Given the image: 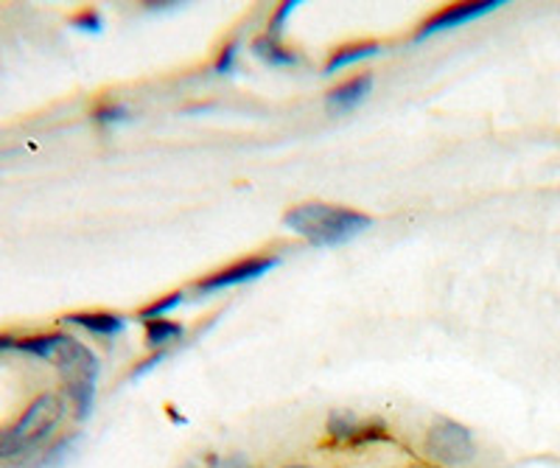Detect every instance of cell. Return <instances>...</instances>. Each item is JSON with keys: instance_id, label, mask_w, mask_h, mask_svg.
I'll list each match as a JSON object with an SVG mask.
<instances>
[{"instance_id": "6da1fadb", "label": "cell", "mask_w": 560, "mask_h": 468, "mask_svg": "<svg viewBox=\"0 0 560 468\" xmlns=\"http://www.w3.org/2000/svg\"><path fill=\"white\" fill-rule=\"evenodd\" d=\"M283 225L292 233L306 238L314 247H337L350 242L353 236L368 231L373 219L362 211L342 206H328V202H303V206L289 208L283 217Z\"/></svg>"}, {"instance_id": "7a4b0ae2", "label": "cell", "mask_w": 560, "mask_h": 468, "mask_svg": "<svg viewBox=\"0 0 560 468\" xmlns=\"http://www.w3.org/2000/svg\"><path fill=\"white\" fill-rule=\"evenodd\" d=\"M62 418V398L54 396V393H45V396L34 398L32 405L26 407V412L12 426L0 430V463L23 460L26 455L37 452L59 430Z\"/></svg>"}, {"instance_id": "3957f363", "label": "cell", "mask_w": 560, "mask_h": 468, "mask_svg": "<svg viewBox=\"0 0 560 468\" xmlns=\"http://www.w3.org/2000/svg\"><path fill=\"white\" fill-rule=\"evenodd\" d=\"M54 362H57L59 373L65 376V390H68L73 410H77V418L79 421H84V418L90 416V410H93V398H96V376H98L96 353L65 334L57 353H54Z\"/></svg>"}, {"instance_id": "277c9868", "label": "cell", "mask_w": 560, "mask_h": 468, "mask_svg": "<svg viewBox=\"0 0 560 468\" xmlns=\"http://www.w3.org/2000/svg\"><path fill=\"white\" fill-rule=\"evenodd\" d=\"M423 452L438 466L463 468L474 460L477 446H474V435L468 426L452 421V418H438L427 430Z\"/></svg>"}, {"instance_id": "5b68a950", "label": "cell", "mask_w": 560, "mask_h": 468, "mask_svg": "<svg viewBox=\"0 0 560 468\" xmlns=\"http://www.w3.org/2000/svg\"><path fill=\"white\" fill-rule=\"evenodd\" d=\"M502 7H504V0H471V3H452V7L440 9V12H434L432 17L423 20V26L418 28L415 39H427V37H432V34L452 32V28L465 26V23L485 17V14L497 12V9H502Z\"/></svg>"}, {"instance_id": "8992f818", "label": "cell", "mask_w": 560, "mask_h": 468, "mask_svg": "<svg viewBox=\"0 0 560 468\" xmlns=\"http://www.w3.org/2000/svg\"><path fill=\"white\" fill-rule=\"evenodd\" d=\"M278 267V258L275 256H249L236 261L233 267H224V270L213 272V276L202 278L197 283V292L205 295V292H219V289H230V286H238V283H247L255 281V278L267 276L269 270Z\"/></svg>"}, {"instance_id": "52a82bcc", "label": "cell", "mask_w": 560, "mask_h": 468, "mask_svg": "<svg viewBox=\"0 0 560 468\" xmlns=\"http://www.w3.org/2000/svg\"><path fill=\"white\" fill-rule=\"evenodd\" d=\"M373 84H376L373 73H359V77L337 84V87H334V91L325 96V104H328V109H331V113H345V109H353L357 104H362L364 98L373 93Z\"/></svg>"}, {"instance_id": "ba28073f", "label": "cell", "mask_w": 560, "mask_h": 468, "mask_svg": "<svg viewBox=\"0 0 560 468\" xmlns=\"http://www.w3.org/2000/svg\"><path fill=\"white\" fill-rule=\"evenodd\" d=\"M62 323L70 326H79L90 334H98V337H115L127 328V317L109 315V312H84V315H70L62 317Z\"/></svg>"}, {"instance_id": "9c48e42d", "label": "cell", "mask_w": 560, "mask_h": 468, "mask_svg": "<svg viewBox=\"0 0 560 468\" xmlns=\"http://www.w3.org/2000/svg\"><path fill=\"white\" fill-rule=\"evenodd\" d=\"M376 54H382V46H378L376 39H362V43H350V46L337 48V51H334L331 57H328V62H325V73H337V71H342V68H348V65L362 62V59L376 57Z\"/></svg>"}, {"instance_id": "30bf717a", "label": "cell", "mask_w": 560, "mask_h": 468, "mask_svg": "<svg viewBox=\"0 0 560 468\" xmlns=\"http://www.w3.org/2000/svg\"><path fill=\"white\" fill-rule=\"evenodd\" d=\"M362 423H364V418H359L357 412L334 410L331 416H328V421H325V432H328V437H331L334 443L353 446L359 437V432H362Z\"/></svg>"}, {"instance_id": "8fae6325", "label": "cell", "mask_w": 560, "mask_h": 468, "mask_svg": "<svg viewBox=\"0 0 560 468\" xmlns=\"http://www.w3.org/2000/svg\"><path fill=\"white\" fill-rule=\"evenodd\" d=\"M253 54L258 59H264L267 65H275V68H292V65H300V54L292 51V48H287L280 39L275 37H258L253 43Z\"/></svg>"}, {"instance_id": "7c38bea8", "label": "cell", "mask_w": 560, "mask_h": 468, "mask_svg": "<svg viewBox=\"0 0 560 468\" xmlns=\"http://www.w3.org/2000/svg\"><path fill=\"white\" fill-rule=\"evenodd\" d=\"M183 334H185V326H179V323L174 320H166V317H160V320H143V337H147V346L154 348V351L177 342Z\"/></svg>"}, {"instance_id": "4fadbf2b", "label": "cell", "mask_w": 560, "mask_h": 468, "mask_svg": "<svg viewBox=\"0 0 560 468\" xmlns=\"http://www.w3.org/2000/svg\"><path fill=\"white\" fill-rule=\"evenodd\" d=\"M65 334H43V337H28V340H20L18 351L34 353V356H43V360H54L59 342H62Z\"/></svg>"}, {"instance_id": "5bb4252c", "label": "cell", "mask_w": 560, "mask_h": 468, "mask_svg": "<svg viewBox=\"0 0 560 468\" xmlns=\"http://www.w3.org/2000/svg\"><path fill=\"white\" fill-rule=\"evenodd\" d=\"M183 301H185L183 292H172V295L158 297L154 303H149L147 308H140V317H143V320H160V317H166L168 312H174Z\"/></svg>"}, {"instance_id": "9a60e30c", "label": "cell", "mask_w": 560, "mask_h": 468, "mask_svg": "<svg viewBox=\"0 0 560 468\" xmlns=\"http://www.w3.org/2000/svg\"><path fill=\"white\" fill-rule=\"evenodd\" d=\"M129 118V107L121 102H107L102 104V107H96V113H93V121L102 124V127H113V124H121Z\"/></svg>"}, {"instance_id": "2e32d148", "label": "cell", "mask_w": 560, "mask_h": 468, "mask_svg": "<svg viewBox=\"0 0 560 468\" xmlns=\"http://www.w3.org/2000/svg\"><path fill=\"white\" fill-rule=\"evenodd\" d=\"M236 65H238V39H233V43H228V46L219 51L213 71H217L219 77H233V73H236Z\"/></svg>"}, {"instance_id": "e0dca14e", "label": "cell", "mask_w": 560, "mask_h": 468, "mask_svg": "<svg viewBox=\"0 0 560 468\" xmlns=\"http://www.w3.org/2000/svg\"><path fill=\"white\" fill-rule=\"evenodd\" d=\"M294 9H298V3H294V0H289V3H283V7L275 9L272 20H269V26H267V37L280 39V34H283V26H287V20L292 17Z\"/></svg>"}, {"instance_id": "ac0fdd59", "label": "cell", "mask_w": 560, "mask_h": 468, "mask_svg": "<svg viewBox=\"0 0 560 468\" xmlns=\"http://www.w3.org/2000/svg\"><path fill=\"white\" fill-rule=\"evenodd\" d=\"M73 23V28H79V32H88V34H98L104 26L102 14L96 12V9H84V12H79L77 17L70 20Z\"/></svg>"}, {"instance_id": "d6986e66", "label": "cell", "mask_w": 560, "mask_h": 468, "mask_svg": "<svg viewBox=\"0 0 560 468\" xmlns=\"http://www.w3.org/2000/svg\"><path fill=\"white\" fill-rule=\"evenodd\" d=\"M208 463H210V466H213V468H255L253 463H249L244 455L224 457V460H219V457H208Z\"/></svg>"}, {"instance_id": "ffe728a7", "label": "cell", "mask_w": 560, "mask_h": 468, "mask_svg": "<svg viewBox=\"0 0 560 468\" xmlns=\"http://www.w3.org/2000/svg\"><path fill=\"white\" fill-rule=\"evenodd\" d=\"M163 360H166V353H154V356H149L147 362H140V365L135 367L132 378H140V376H143V373H149L154 365H160V362H163Z\"/></svg>"}, {"instance_id": "44dd1931", "label": "cell", "mask_w": 560, "mask_h": 468, "mask_svg": "<svg viewBox=\"0 0 560 468\" xmlns=\"http://www.w3.org/2000/svg\"><path fill=\"white\" fill-rule=\"evenodd\" d=\"M18 342L12 340V337H0V351H9V348H14Z\"/></svg>"}, {"instance_id": "7402d4cb", "label": "cell", "mask_w": 560, "mask_h": 468, "mask_svg": "<svg viewBox=\"0 0 560 468\" xmlns=\"http://www.w3.org/2000/svg\"><path fill=\"white\" fill-rule=\"evenodd\" d=\"M287 468H308V466H287Z\"/></svg>"}]
</instances>
